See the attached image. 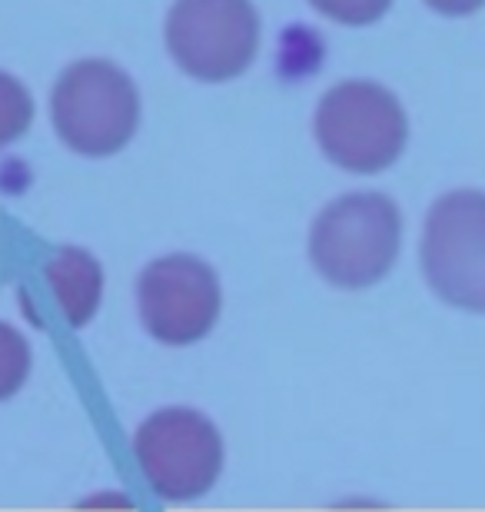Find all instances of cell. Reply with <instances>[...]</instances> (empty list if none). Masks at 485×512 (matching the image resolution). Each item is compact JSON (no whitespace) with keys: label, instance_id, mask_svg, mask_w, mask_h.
<instances>
[{"label":"cell","instance_id":"9c48e42d","mask_svg":"<svg viewBox=\"0 0 485 512\" xmlns=\"http://www.w3.org/2000/svg\"><path fill=\"white\" fill-rule=\"evenodd\" d=\"M34 120V100L17 77L0 70V147L20 140Z\"/></svg>","mask_w":485,"mask_h":512},{"label":"cell","instance_id":"52a82bcc","mask_svg":"<svg viewBox=\"0 0 485 512\" xmlns=\"http://www.w3.org/2000/svg\"><path fill=\"white\" fill-rule=\"evenodd\" d=\"M140 320L153 340L187 346L203 340L220 316V283L203 260L173 253L153 260L137 286Z\"/></svg>","mask_w":485,"mask_h":512},{"label":"cell","instance_id":"8992f818","mask_svg":"<svg viewBox=\"0 0 485 512\" xmlns=\"http://www.w3.org/2000/svg\"><path fill=\"white\" fill-rule=\"evenodd\" d=\"M422 273L449 306L485 313V193H446L429 210Z\"/></svg>","mask_w":485,"mask_h":512},{"label":"cell","instance_id":"8fae6325","mask_svg":"<svg viewBox=\"0 0 485 512\" xmlns=\"http://www.w3.org/2000/svg\"><path fill=\"white\" fill-rule=\"evenodd\" d=\"M319 14L336 20V24H349V27H366L386 14L392 7V0H309Z\"/></svg>","mask_w":485,"mask_h":512},{"label":"cell","instance_id":"6da1fadb","mask_svg":"<svg viewBox=\"0 0 485 512\" xmlns=\"http://www.w3.org/2000/svg\"><path fill=\"white\" fill-rule=\"evenodd\" d=\"M402 243L399 207L383 193H349L319 213L309 256L329 283L363 290L392 270Z\"/></svg>","mask_w":485,"mask_h":512},{"label":"cell","instance_id":"ba28073f","mask_svg":"<svg viewBox=\"0 0 485 512\" xmlns=\"http://www.w3.org/2000/svg\"><path fill=\"white\" fill-rule=\"evenodd\" d=\"M47 283L70 326L80 330V326L94 320L103 293V270L94 256L77 247L57 250L47 260Z\"/></svg>","mask_w":485,"mask_h":512},{"label":"cell","instance_id":"5b68a950","mask_svg":"<svg viewBox=\"0 0 485 512\" xmlns=\"http://www.w3.org/2000/svg\"><path fill=\"white\" fill-rule=\"evenodd\" d=\"M167 47L190 77L233 80L253 64L260 17L250 0H177L167 17Z\"/></svg>","mask_w":485,"mask_h":512},{"label":"cell","instance_id":"7a4b0ae2","mask_svg":"<svg viewBox=\"0 0 485 512\" xmlns=\"http://www.w3.org/2000/svg\"><path fill=\"white\" fill-rule=\"evenodd\" d=\"M406 110L373 80L336 84L316 107V140L336 167L349 173H379L406 147Z\"/></svg>","mask_w":485,"mask_h":512},{"label":"cell","instance_id":"3957f363","mask_svg":"<svg viewBox=\"0 0 485 512\" xmlns=\"http://www.w3.org/2000/svg\"><path fill=\"white\" fill-rule=\"evenodd\" d=\"M50 114L70 150L84 157H110L137 133L140 94L120 67L107 60H80L57 80Z\"/></svg>","mask_w":485,"mask_h":512},{"label":"cell","instance_id":"7c38bea8","mask_svg":"<svg viewBox=\"0 0 485 512\" xmlns=\"http://www.w3.org/2000/svg\"><path fill=\"white\" fill-rule=\"evenodd\" d=\"M426 4L436 10V14H446V17H466V14H476V10L485 4V0H426Z\"/></svg>","mask_w":485,"mask_h":512},{"label":"cell","instance_id":"30bf717a","mask_svg":"<svg viewBox=\"0 0 485 512\" xmlns=\"http://www.w3.org/2000/svg\"><path fill=\"white\" fill-rule=\"evenodd\" d=\"M30 376V346L14 326L0 323V403L10 399Z\"/></svg>","mask_w":485,"mask_h":512},{"label":"cell","instance_id":"277c9868","mask_svg":"<svg viewBox=\"0 0 485 512\" xmlns=\"http://www.w3.org/2000/svg\"><path fill=\"white\" fill-rule=\"evenodd\" d=\"M137 463L153 493L187 503L216 486L223 469V439L196 409H160L133 436Z\"/></svg>","mask_w":485,"mask_h":512}]
</instances>
